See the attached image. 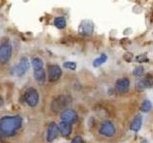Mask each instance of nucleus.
Instances as JSON below:
<instances>
[{"label": "nucleus", "mask_w": 153, "mask_h": 143, "mask_svg": "<svg viewBox=\"0 0 153 143\" xmlns=\"http://www.w3.org/2000/svg\"><path fill=\"white\" fill-rule=\"evenodd\" d=\"M22 118L18 116H4L0 119V135L5 137L13 136L20 129Z\"/></svg>", "instance_id": "obj_1"}, {"label": "nucleus", "mask_w": 153, "mask_h": 143, "mask_svg": "<svg viewBox=\"0 0 153 143\" xmlns=\"http://www.w3.org/2000/svg\"><path fill=\"white\" fill-rule=\"evenodd\" d=\"M71 97L68 95H59L56 97L51 104V109L54 113L64 111L67 106L71 104Z\"/></svg>", "instance_id": "obj_2"}, {"label": "nucleus", "mask_w": 153, "mask_h": 143, "mask_svg": "<svg viewBox=\"0 0 153 143\" xmlns=\"http://www.w3.org/2000/svg\"><path fill=\"white\" fill-rule=\"evenodd\" d=\"M13 54V48L10 42L6 41L3 42L0 45V63L5 64L11 59V56Z\"/></svg>", "instance_id": "obj_3"}, {"label": "nucleus", "mask_w": 153, "mask_h": 143, "mask_svg": "<svg viewBox=\"0 0 153 143\" xmlns=\"http://www.w3.org/2000/svg\"><path fill=\"white\" fill-rule=\"evenodd\" d=\"M24 99L30 107H36L39 100V94L35 88H29L24 94Z\"/></svg>", "instance_id": "obj_4"}, {"label": "nucleus", "mask_w": 153, "mask_h": 143, "mask_svg": "<svg viewBox=\"0 0 153 143\" xmlns=\"http://www.w3.org/2000/svg\"><path fill=\"white\" fill-rule=\"evenodd\" d=\"M99 132L102 136L111 137L116 133V128H115V125L111 121H104L100 125Z\"/></svg>", "instance_id": "obj_5"}, {"label": "nucleus", "mask_w": 153, "mask_h": 143, "mask_svg": "<svg viewBox=\"0 0 153 143\" xmlns=\"http://www.w3.org/2000/svg\"><path fill=\"white\" fill-rule=\"evenodd\" d=\"M29 67H30L29 60L26 58V57H22L20 61L18 62V64L14 67L13 73H14V74H16L18 76H22L23 74H25L26 72L29 70Z\"/></svg>", "instance_id": "obj_6"}, {"label": "nucleus", "mask_w": 153, "mask_h": 143, "mask_svg": "<svg viewBox=\"0 0 153 143\" xmlns=\"http://www.w3.org/2000/svg\"><path fill=\"white\" fill-rule=\"evenodd\" d=\"M61 120L62 121H65L67 123H70V124H73L76 123L78 121V114H76L74 110L72 109H65L63 112L61 114Z\"/></svg>", "instance_id": "obj_7"}, {"label": "nucleus", "mask_w": 153, "mask_h": 143, "mask_svg": "<svg viewBox=\"0 0 153 143\" xmlns=\"http://www.w3.org/2000/svg\"><path fill=\"white\" fill-rule=\"evenodd\" d=\"M62 71L59 65H52L48 70V75H49L50 82H56L61 77Z\"/></svg>", "instance_id": "obj_8"}, {"label": "nucleus", "mask_w": 153, "mask_h": 143, "mask_svg": "<svg viewBox=\"0 0 153 143\" xmlns=\"http://www.w3.org/2000/svg\"><path fill=\"white\" fill-rule=\"evenodd\" d=\"M153 87V75H146L140 79L136 84V88L138 91H143L147 88Z\"/></svg>", "instance_id": "obj_9"}, {"label": "nucleus", "mask_w": 153, "mask_h": 143, "mask_svg": "<svg viewBox=\"0 0 153 143\" xmlns=\"http://www.w3.org/2000/svg\"><path fill=\"white\" fill-rule=\"evenodd\" d=\"M57 136H59V127L55 122H52L47 130V141L52 142L56 139Z\"/></svg>", "instance_id": "obj_10"}, {"label": "nucleus", "mask_w": 153, "mask_h": 143, "mask_svg": "<svg viewBox=\"0 0 153 143\" xmlns=\"http://www.w3.org/2000/svg\"><path fill=\"white\" fill-rule=\"evenodd\" d=\"M130 82L127 78H121L116 82V90L119 93H126L129 89Z\"/></svg>", "instance_id": "obj_11"}, {"label": "nucleus", "mask_w": 153, "mask_h": 143, "mask_svg": "<svg viewBox=\"0 0 153 143\" xmlns=\"http://www.w3.org/2000/svg\"><path fill=\"white\" fill-rule=\"evenodd\" d=\"M59 132L61 133L62 136H69L72 133V124L67 123L65 121H61L59 125Z\"/></svg>", "instance_id": "obj_12"}, {"label": "nucleus", "mask_w": 153, "mask_h": 143, "mask_svg": "<svg viewBox=\"0 0 153 143\" xmlns=\"http://www.w3.org/2000/svg\"><path fill=\"white\" fill-rule=\"evenodd\" d=\"M94 25L91 21H84L79 27V33L82 35H89L93 32Z\"/></svg>", "instance_id": "obj_13"}, {"label": "nucleus", "mask_w": 153, "mask_h": 143, "mask_svg": "<svg viewBox=\"0 0 153 143\" xmlns=\"http://www.w3.org/2000/svg\"><path fill=\"white\" fill-rule=\"evenodd\" d=\"M33 77L38 83H44L46 79V74L43 69L33 70Z\"/></svg>", "instance_id": "obj_14"}, {"label": "nucleus", "mask_w": 153, "mask_h": 143, "mask_svg": "<svg viewBox=\"0 0 153 143\" xmlns=\"http://www.w3.org/2000/svg\"><path fill=\"white\" fill-rule=\"evenodd\" d=\"M142 123H143V116L141 114H139L138 116L135 117V119L133 120L130 126V130L133 132H138L142 127Z\"/></svg>", "instance_id": "obj_15"}, {"label": "nucleus", "mask_w": 153, "mask_h": 143, "mask_svg": "<svg viewBox=\"0 0 153 143\" xmlns=\"http://www.w3.org/2000/svg\"><path fill=\"white\" fill-rule=\"evenodd\" d=\"M54 24L57 29L62 30V29H64L66 27V19L63 16H59V17L55 18Z\"/></svg>", "instance_id": "obj_16"}, {"label": "nucleus", "mask_w": 153, "mask_h": 143, "mask_svg": "<svg viewBox=\"0 0 153 143\" xmlns=\"http://www.w3.org/2000/svg\"><path fill=\"white\" fill-rule=\"evenodd\" d=\"M32 66L33 70H39L43 69V61L39 58V57H35L32 60Z\"/></svg>", "instance_id": "obj_17"}, {"label": "nucleus", "mask_w": 153, "mask_h": 143, "mask_svg": "<svg viewBox=\"0 0 153 143\" xmlns=\"http://www.w3.org/2000/svg\"><path fill=\"white\" fill-rule=\"evenodd\" d=\"M107 60V55H102L100 57H98V58H96L93 62V65L94 67H99L100 65H102L104 62H106Z\"/></svg>", "instance_id": "obj_18"}, {"label": "nucleus", "mask_w": 153, "mask_h": 143, "mask_svg": "<svg viewBox=\"0 0 153 143\" xmlns=\"http://www.w3.org/2000/svg\"><path fill=\"white\" fill-rule=\"evenodd\" d=\"M152 108V105H151V102L149 100H145V101L143 102L142 106H141V111L143 112V113H147L149 112Z\"/></svg>", "instance_id": "obj_19"}, {"label": "nucleus", "mask_w": 153, "mask_h": 143, "mask_svg": "<svg viewBox=\"0 0 153 143\" xmlns=\"http://www.w3.org/2000/svg\"><path fill=\"white\" fill-rule=\"evenodd\" d=\"M143 73H145V69H143V66H139L137 68L134 69V71H133V74L135 76H141L143 74Z\"/></svg>", "instance_id": "obj_20"}, {"label": "nucleus", "mask_w": 153, "mask_h": 143, "mask_svg": "<svg viewBox=\"0 0 153 143\" xmlns=\"http://www.w3.org/2000/svg\"><path fill=\"white\" fill-rule=\"evenodd\" d=\"M63 67H65L66 69H69V70H76V64L75 62H65L63 64Z\"/></svg>", "instance_id": "obj_21"}, {"label": "nucleus", "mask_w": 153, "mask_h": 143, "mask_svg": "<svg viewBox=\"0 0 153 143\" xmlns=\"http://www.w3.org/2000/svg\"><path fill=\"white\" fill-rule=\"evenodd\" d=\"M136 60H137V62H146V61H147L148 59H147V56H146V55H142L137 56Z\"/></svg>", "instance_id": "obj_22"}, {"label": "nucleus", "mask_w": 153, "mask_h": 143, "mask_svg": "<svg viewBox=\"0 0 153 143\" xmlns=\"http://www.w3.org/2000/svg\"><path fill=\"white\" fill-rule=\"evenodd\" d=\"M72 143H83V140L79 136H76V137H74V139L72 140Z\"/></svg>", "instance_id": "obj_23"}, {"label": "nucleus", "mask_w": 153, "mask_h": 143, "mask_svg": "<svg viewBox=\"0 0 153 143\" xmlns=\"http://www.w3.org/2000/svg\"><path fill=\"white\" fill-rule=\"evenodd\" d=\"M131 58H132V55L131 54H126L124 55V59L126 61H131Z\"/></svg>", "instance_id": "obj_24"}, {"label": "nucleus", "mask_w": 153, "mask_h": 143, "mask_svg": "<svg viewBox=\"0 0 153 143\" xmlns=\"http://www.w3.org/2000/svg\"><path fill=\"white\" fill-rule=\"evenodd\" d=\"M3 104H4V99L1 97H0V106H2Z\"/></svg>", "instance_id": "obj_25"}]
</instances>
